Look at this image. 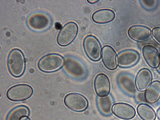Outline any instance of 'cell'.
Segmentation results:
<instances>
[{"instance_id": "d4e9b609", "label": "cell", "mask_w": 160, "mask_h": 120, "mask_svg": "<svg viewBox=\"0 0 160 120\" xmlns=\"http://www.w3.org/2000/svg\"><path fill=\"white\" fill-rule=\"evenodd\" d=\"M87 2L91 4H94L99 2L98 0H88Z\"/></svg>"}, {"instance_id": "5bb4252c", "label": "cell", "mask_w": 160, "mask_h": 120, "mask_svg": "<svg viewBox=\"0 0 160 120\" xmlns=\"http://www.w3.org/2000/svg\"><path fill=\"white\" fill-rule=\"evenodd\" d=\"M102 59L106 67L110 70H114L117 67V55L114 49L110 46H104L102 52Z\"/></svg>"}, {"instance_id": "4fadbf2b", "label": "cell", "mask_w": 160, "mask_h": 120, "mask_svg": "<svg viewBox=\"0 0 160 120\" xmlns=\"http://www.w3.org/2000/svg\"><path fill=\"white\" fill-rule=\"evenodd\" d=\"M94 87L96 93L99 97L108 95L111 86L108 77L103 73L97 75L95 79Z\"/></svg>"}, {"instance_id": "2e32d148", "label": "cell", "mask_w": 160, "mask_h": 120, "mask_svg": "<svg viewBox=\"0 0 160 120\" xmlns=\"http://www.w3.org/2000/svg\"><path fill=\"white\" fill-rule=\"evenodd\" d=\"M142 51L146 62L151 68H157L160 62V55L157 49L152 46L147 45L144 46Z\"/></svg>"}, {"instance_id": "603a6c76", "label": "cell", "mask_w": 160, "mask_h": 120, "mask_svg": "<svg viewBox=\"0 0 160 120\" xmlns=\"http://www.w3.org/2000/svg\"><path fill=\"white\" fill-rule=\"evenodd\" d=\"M152 36L155 41L160 45V28H156L153 29Z\"/></svg>"}, {"instance_id": "9a60e30c", "label": "cell", "mask_w": 160, "mask_h": 120, "mask_svg": "<svg viewBox=\"0 0 160 120\" xmlns=\"http://www.w3.org/2000/svg\"><path fill=\"white\" fill-rule=\"evenodd\" d=\"M152 75L148 69L144 68L138 73L135 79L137 90L140 92L145 91L152 83Z\"/></svg>"}, {"instance_id": "484cf974", "label": "cell", "mask_w": 160, "mask_h": 120, "mask_svg": "<svg viewBox=\"0 0 160 120\" xmlns=\"http://www.w3.org/2000/svg\"><path fill=\"white\" fill-rule=\"evenodd\" d=\"M20 120H31L30 118L27 116H25L22 118Z\"/></svg>"}, {"instance_id": "3957f363", "label": "cell", "mask_w": 160, "mask_h": 120, "mask_svg": "<svg viewBox=\"0 0 160 120\" xmlns=\"http://www.w3.org/2000/svg\"><path fill=\"white\" fill-rule=\"evenodd\" d=\"M33 93V89L30 85L19 84L10 88L7 92V96L11 101L19 102L29 99Z\"/></svg>"}, {"instance_id": "8992f818", "label": "cell", "mask_w": 160, "mask_h": 120, "mask_svg": "<svg viewBox=\"0 0 160 120\" xmlns=\"http://www.w3.org/2000/svg\"><path fill=\"white\" fill-rule=\"evenodd\" d=\"M65 106L75 112H82L88 107L87 99L83 95L77 93H71L66 95L64 99Z\"/></svg>"}, {"instance_id": "7c38bea8", "label": "cell", "mask_w": 160, "mask_h": 120, "mask_svg": "<svg viewBox=\"0 0 160 120\" xmlns=\"http://www.w3.org/2000/svg\"><path fill=\"white\" fill-rule=\"evenodd\" d=\"M128 33L131 39L140 42L148 41L151 37L150 30L141 25H134L131 27L128 30Z\"/></svg>"}, {"instance_id": "8fae6325", "label": "cell", "mask_w": 160, "mask_h": 120, "mask_svg": "<svg viewBox=\"0 0 160 120\" xmlns=\"http://www.w3.org/2000/svg\"><path fill=\"white\" fill-rule=\"evenodd\" d=\"M112 111L117 117L126 120L133 118L136 114L135 110L132 106L124 102L114 104L113 106Z\"/></svg>"}, {"instance_id": "d6986e66", "label": "cell", "mask_w": 160, "mask_h": 120, "mask_svg": "<svg viewBox=\"0 0 160 120\" xmlns=\"http://www.w3.org/2000/svg\"><path fill=\"white\" fill-rule=\"evenodd\" d=\"M97 102L98 109L102 113L105 115H109L111 114L113 103L111 96L98 97Z\"/></svg>"}, {"instance_id": "277c9868", "label": "cell", "mask_w": 160, "mask_h": 120, "mask_svg": "<svg viewBox=\"0 0 160 120\" xmlns=\"http://www.w3.org/2000/svg\"><path fill=\"white\" fill-rule=\"evenodd\" d=\"M78 32L77 25L74 22L66 23L62 28L57 37V42L62 46H67L76 38Z\"/></svg>"}, {"instance_id": "4316f807", "label": "cell", "mask_w": 160, "mask_h": 120, "mask_svg": "<svg viewBox=\"0 0 160 120\" xmlns=\"http://www.w3.org/2000/svg\"><path fill=\"white\" fill-rule=\"evenodd\" d=\"M157 115L158 119L160 120V108L157 110Z\"/></svg>"}, {"instance_id": "44dd1931", "label": "cell", "mask_w": 160, "mask_h": 120, "mask_svg": "<svg viewBox=\"0 0 160 120\" xmlns=\"http://www.w3.org/2000/svg\"><path fill=\"white\" fill-rule=\"evenodd\" d=\"M30 111L27 107L19 106L12 109L8 115L6 120H20L23 117L28 116Z\"/></svg>"}, {"instance_id": "ac0fdd59", "label": "cell", "mask_w": 160, "mask_h": 120, "mask_svg": "<svg viewBox=\"0 0 160 120\" xmlns=\"http://www.w3.org/2000/svg\"><path fill=\"white\" fill-rule=\"evenodd\" d=\"M160 98V82L156 81L153 82L146 89L144 93L146 101L150 104L157 102Z\"/></svg>"}, {"instance_id": "6da1fadb", "label": "cell", "mask_w": 160, "mask_h": 120, "mask_svg": "<svg viewBox=\"0 0 160 120\" xmlns=\"http://www.w3.org/2000/svg\"><path fill=\"white\" fill-rule=\"evenodd\" d=\"M7 64L9 71L13 76H22L25 69V60L22 52L19 49L12 50L8 55Z\"/></svg>"}, {"instance_id": "cb8c5ba5", "label": "cell", "mask_w": 160, "mask_h": 120, "mask_svg": "<svg viewBox=\"0 0 160 120\" xmlns=\"http://www.w3.org/2000/svg\"><path fill=\"white\" fill-rule=\"evenodd\" d=\"M55 27L57 30H59L62 28V26L60 23L57 22L55 24Z\"/></svg>"}, {"instance_id": "ba28073f", "label": "cell", "mask_w": 160, "mask_h": 120, "mask_svg": "<svg viewBox=\"0 0 160 120\" xmlns=\"http://www.w3.org/2000/svg\"><path fill=\"white\" fill-rule=\"evenodd\" d=\"M139 59L140 55L137 51L127 50L120 52L118 54V63L120 67L128 68L136 65Z\"/></svg>"}, {"instance_id": "7a4b0ae2", "label": "cell", "mask_w": 160, "mask_h": 120, "mask_svg": "<svg viewBox=\"0 0 160 120\" xmlns=\"http://www.w3.org/2000/svg\"><path fill=\"white\" fill-rule=\"evenodd\" d=\"M64 63V59L61 55L51 54L46 55L40 59L38 63V67L42 72H51L59 70Z\"/></svg>"}, {"instance_id": "7402d4cb", "label": "cell", "mask_w": 160, "mask_h": 120, "mask_svg": "<svg viewBox=\"0 0 160 120\" xmlns=\"http://www.w3.org/2000/svg\"><path fill=\"white\" fill-rule=\"evenodd\" d=\"M140 2L142 6L148 10L153 9L157 5V1H141Z\"/></svg>"}, {"instance_id": "ffe728a7", "label": "cell", "mask_w": 160, "mask_h": 120, "mask_svg": "<svg viewBox=\"0 0 160 120\" xmlns=\"http://www.w3.org/2000/svg\"><path fill=\"white\" fill-rule=\"evenodd\" d=\"M140 117L143 120H155L156 114L153 109L149 105L144 103L139 104L137 108Z\"/></svg>"}, {"instance_id": "e0dca14e", "label": "cell", "mask_w": 160, "mask_h": 120, "mask_svg": "<svg viewBox=\"0 0 160 120\" xmlns=\"http://www.w3.org/2000/svg\"><path fill=\"white\" fill-rule=\"evenodd\" d=\"M114 12L111 9H104L95 12L92 16V19L95 23L105 24L109 23L115 19Z\"/></svg>"}, {"instance_id": "30bf717a", "label": "cell", "mask_w": 160, "mask_h": 120, "mask_svg": "<svg viewBox=\"0 0 160 120\" xmlns=\"http://www.w3.org/2000/svg\"><path fill=\"white\" fill-rule=\"evenodd\" d=\"M117 82L120 87L127 94L131 96L136 95L137 89L135 80L131 75L122 74L118 78Z\"/></svg>"}, {"instance_id": "83f0119b", "label": "cell", "mask_w": 160, "mask_h": 120, "mask_svg": "<svg viewBox=\"0 0 160 120\" xmlns=\"http://www.w3.org/2000/svg\"><path fill=\"white\" fill-rule=\"evenodd\" d=\"M157 69L158 72L160 73V62L158 67L157 68Z\"/></svg>"}, {"instance_id": "5b68a950", "label": "cell", "mask_w": 160, "mask_h": 120, "mask_svg": "<svg viewBox=\"0 0 160 120\" xmlns=\"http://www.w3.org/2000/svg\"><path fill=\"white\" fill-rule=\"evenodd\" d=\"M83 47L86 54L91 60L97 61L100 59L101 46L96 37L92 35L87 36L84 39Z\"/></svg>"}, {"instance_id": "9c48e42d", "label": "cell", "mask_w": 160, "mask_h": 120, "mask_svg": "<svg viewBox=\"0 0 160 120\" xmlns=\"http://www.w3.org/2000/svg\"><path fill=\"white\" fill-rule=\"evenodd\" d=\"M64 69L72 77L81 78L86 75V70L83 64L72 58H68L64 62Z\"/></svg>"}, {"instance_id": "52a82bcc", "label": "cell", "mask_w": 160, "mask_h": 120, "mask_svg": "<svg viewBox=\"0 0 160 120\" xmlns=\"http://www.w3.org/2000/svg\"><path fill=\"white\" fill-rule=\"evenodd\" d=\"M28 24L32 29L37 31L45 30L51 25V21L49 17L42 13H35L28 18Z\"/></svg>"}]
</instances>
